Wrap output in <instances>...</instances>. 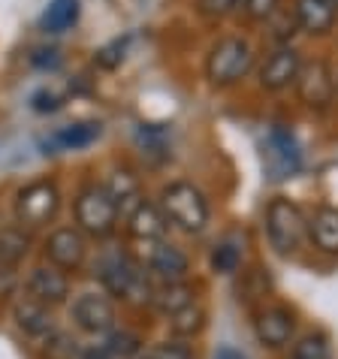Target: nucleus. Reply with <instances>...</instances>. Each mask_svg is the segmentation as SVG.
Returning a JSON list of instances; mask_svg holds the SVG:
<instances>
[{
    "mask_svg": "<svg viewBox=\"0 0 338 359\" xmlns=\"http://www.w3.org/2000/svg\"><path fill=\"white\" fill-rule=\"evenodd\" d=\"M9 284H13V269H9V266H0V290H6Z\"/></svg>",
    "mask_w": 338,
    "mask_h": 359,
    "instance_id": "obj_34",
    "label": "nucleus"
},
{
    "mask_svg": "<svg viewBox=\"0 0 338 359\" xmlns=\"http://www.w3.org/2000/svg\"><path fill=\"white\" fill-rule=\"evenodd\" d=\"M127 39H130V36H124V39H115L112 46H106L103 52H97V64H100V67H115V64H118V61H121V57H124Z\"/></svg>",
    "mask_w": 338,
    "mask_h": 359,
    "instance_id": "obj_30",
    "label": "nucleus"
},
{
    "mask_svg": "<svg viewBox=\"0 0 338 359\" xmlns=\"http://www.w3.org/2000/svg\"><path fill=\"white\" fill-rule=\"evenodd\" d=\"M103 133V127L97 121H79V124H69L61 127L58 133L48 136V142H43L46 148H52L48 154H58V151H76V148H88L91 142H97Z\"/></svg>",
    "mask_w": 338,
    "mask_h": 359,
    "instance_id": "obj_18",
    "label": "nucleus"
},
{
    "mask_svg": "<svg viewBox=\"0 0 338 359\" xmlns=\"http://www.w3.org/2000/svg\"><path fill=\"white\" fill-rule=\"evenodd\" d=\"M296 94L305 106L326 109L335 97V76L326 61L314 57V61H302L299 76H296Z\"/></svg>",
    "mask_w": 338,
    "mask_h": 359,
    "instance_id": "obj_8",
    "label": "nucleus"
},
{
    "mask_svg": "<svg viewBox=\"0 0 338 359\" xmlns=\"http://www.w3.org/2000/svg\"><path fill=\"white\" fill-rule=\"evenodd\" d=\"M293 359H330V344L323 335H305L293 347Z\"/></svg>",
    "mask_w": 338,
    "mask_h": 359,
    "instance_id": "obj_26",
    "label": "nucleus"
},
{
    "mask_svg": "<svg viewBox=\"0 0 338 359\" xmlns=\"http://www.w3.org/2000/svg\"><path fill=\"white\" fill-rule=\"evenodd\" d=\"M205 320H208L205 308L200 302H191L187 308H182V311H175L169 317V329H173L175 338H194L205 329Z\"/></svg>",
    "mask_w": 338,
    "mask_h": 359,
    "instance_id": "obj_23",
    "label": "nucleus"
},
{
    "mask_svg": "<svg viewBox=\"0 0 338 359\" xmlns=\"http://www.w3.org/2000/svg\"><path fill=\"white\" fill-rule=\"evenodd\" d=\"M302 166V151H299V142L293 139V133L287 127H272L266 133V142H263V169L272 182H284L299 172Z\"/></svg>",
    "mask_w": 338,
    "mask_h": 359,
    "instance_id": "obj_6",
    "label": "nucleus"
},
{
    "mask_svg": "<svg viewBox=\"0 0 338 359\" xmlns=\"http://www.w3.org/2000/svg\"><path fill=\"white\" fill-rule=\"evenodd\" d=\"M308 233H311V242L323 254H338V208H317L314 217L308 221Z\"/></svg>",
    "mask_w": 338,
    "mask_h": 359,
    "instance_id": "obj_19",
    "label": "nucleus"
},
{
    "mask_svg": "<svg viewBox=\"0 0 338 359\" xmlns=\"http://www.w3.org/2000/svg\"><path fill=\"white\" fill-rule=\"evenodd\" d=\"M58 61H61V52H58V48H39L34 55L36 67H58Z\"/></svg>",
    "mask_w": 338,
    "mask_h": 359,
    "instance_id": "obj_32",
    "label": "nucleus"
},
{
    "mask_svg": "<svg viewBox=\"0 0 338 359\" xmlns=\"http://www.w3.org/2000/svg\"><path fill=\"white\" fill-rule=\"evenodd\" d=\"M31 103L36 112H55V109H61V97L52 94V91H39L31 97Z\"/></svg>",
    "mask_w": 338,
    "mask_h": 359,
    "instance_id": "obj_31",
    "label": "nucleus"
},
{
    "mask_svg": "<svg viewBox=\"0 0 338 359\" xmlns=\"http://www.w3.org/2000/svg\"><path fill=\"white\" fill-rule=\"evenodd\" d=\"M103 187H106V194L112 196V203L118 205V215L121 217H127L142 203V184H139V178L130 169H112Z\"/></svg>",
    "mask_w": 338,
    "mask_h": 359,
    "instance_id": "obj_17",
    "label": "nucleus"
},
{
    "mask_svg": "<svg viewBox=\"0 0 338 359\" xmlns=\"http://www.w3.org/2000/svg\"><path fill=\"white\" fill-rule=\"evenodd\" d=\"M133 359H151V353H136Z\"/></svg>",
    "mask_w": 338,
    "mask_h": 359,
    "instance_id": "obj_35",
    "label": "nucleus"
},
{
    "mask_svg": "<svg viewBox=\"0 0 338 359\" xmlns=\"http://www.w3.org/2000/svg\"><path fill=\"white\" fill-rule=\"evenodd\" d=\"M254 67V48L242 36H224L212 46L205 57V79L217 88L236 85Z\"/></svg>",
    "mask_w": 338,
    "mask_h": 359,
    "instance_id": "obj_3",
    "label": "nucleus"
},
{
    "mask_svg": "<svg viewBox=\"0 0 338 359\" xmlns=\"http://www.w3.org/2000/svg\"><path fill=\"white\" fill-rule=\"evenodd\" d=\"M191 302H196L191 284H184V281H161V284H154L151 305H154L161 314L173 317L175 311H182V308H187Z\"/></svg>",
    "mask_w": 338,
    "mask_h": 359,
    "instance_id": "obj_20",
    "label": "nucleus"
},
{
    "mask_svg": "<svg viewBox=\"0 0 338 359\" xmlns=\"http://www.w3.org/2000/svg\"><path fill=\"white\" fill-rule=\"evenodd\" d=\"M13 320H15V326L22 329L25 335H31V338H46V335L55 332V320H52V311H48V305L36 302L34 296L15 299Z\"/></svg>",
    "mask_w": 338,
    "mask_h": 359,
    "instance_id": "obj_15",
    "label": "nucleus"
},
{
    "mask_svg": "<svg viewBox=\"0 0 338 359\" xmlns=\"http://www.w3.org/2000/svg\"><path fill=\"white\" fill-rule=\"evenodd\" d=\"M196 6H200V13L205 18H227L238 13L245 6V0H196Z\"/></svg>",
    "mask_w": 338,
    "mask_h": 359,
    "instance_id": "obj_27",
    "label": "nucleus"
},
{
    "mask_svg": "<svg viewBox=\"0 0 338 359\" xmlns=\"http://www.w3.org/2000/svg\"><path fill=\"white\" fill-rule=\"evenodd\" d=\"M148 353H151V359H196L191 347L182 344V341H161Z\"/></svg>",
    "mask_w": 338,
    "mask_h": 359,
    "instance_id": "obj_28",
    "label": "nucleus"
},
{
    "mask_svg": "<svg viewBox=\"0 0 338 359\" xmlns=\"http://www.w3.org/2000/svg\"><path fill=\"white\" fill-rule=\"evenodd\" d=\"M278 4L281 0H245V13L251 22H266V18H272L278 13Z\"/></svg>",
    "mask_w": 338,
    "mask_h": 359,
    "instance_id": "obj_29",
    "label": "nucleus"
},
{
    "mask_svg": "<svg viewBox=\"0 0 338 359\" xmlns=\"http://www.w3.org/2000/svg\"><path fill=\"white\" fill-rule=\"evenodd\" d=\"M79 18V0H52L43 13V31L48 34H64L73 27Z\"/></svg>",
    "mask_w": 338,
    "mask_h": 359,
    "instance_id": "obj_24",
    "label": "nucleus"
},
{
    "mask_svg": "<svg viewBox=\"0 0 338 359\" xmlns=\"http://www.w3.org/2000/svg\"><path fill=\"white\" fill-rule=\"evenodd\" d=\"M118 221H121L118 205L112 203V196L106 194L103 184H88L76 196V224L85 236H94V238L112 236Z\"/></svg>",
    "mask_w": 338,
    "mask_h": 359,
    "instance_id": "obj_4",
    "label": "nucleus"
},
{
    "mask_svg": "<svg viewBox=\"0 0 338 359\" xmlns=\"http://www.w3.org/2000/svg\"><path fill=\"white\" fill-rule=\"evenodd\" d=\"M305 233H308V221L293 199L275 196L266 205V236H269V245L275 254H281V257L296 254Z\"/></svg>",
    "mask_w": 338,
    "mask_h": 359,
    "instance_id": "obj_2",
    "label": "nucleus"
},
{
    "mask_svg": "<svg viewBox=\"0 0 338 359\" xmlns=\"http://www.w3.org/2000/svg\"><path fill=\"white\" fill-rule=\"evenodd\" d=\"M335 91H338V79H335Z\"/></svg>",
    "mask_w": 338,
    "mask_h": 359,
    "instance_id": "obj_37",
    "label": "nucleus"
},
{
    "mask_svg": "<svg viewBox=\"0 0 338 359\" xmlns=\"http://www.w3.org/2000/svg\"><path fill=\"white\" fill-rule=\"evenodd\" d=\"M299 67H302V57L293 46H278L260 67V85L266 91H284V88L296 85Z\"/></svg>",
    "mask_w": 338,
    "mask_h": 359,
    "instance_id": "obj_11",
    "label": "nucleus"
},
{
    "mask_svg": "<svg viewBox=\"0 0 338 359\" xmlns=\"http://www.w3.org/2000/svg\"><path fill=\"white\" fill-rule=\"evenodd\" d=\"M142 260L148 275H154L157 281H184L187 278V254L182 248H175L173 242H151V245H142Z\"/></svg>",
    "mask_w": 338,
    "mask_h": 359,
    "instance_id": "obj_10",
    "label": "nucleus"
},
{
    "mask_svg": "<svg viewBox=\"0 0 338 359\" xmlns=\"http://www.w3.org/2000/svg\"><path fill=\"white\" fill-rule=\"evenodd\" d=\"M238 263H242V254H238V248L230 245V242H224V245H217L215 251H212V269L215 272H224V275H233Z\"/></svg>",
    "mask_w": 338,
    "mask_h": 359,
    "instance_id": "obj_25",
    "label": "nucleus"
},
{
    "mask_svg": "<svg viewBox=\"0 0 338 359\" xmlns=\"http://www.w3.org/2000/svg\"><path fill=\"white\" fill-rule=\"evenodd\" d=\"M161 212L166 215L169 224H175L184 233H203L212 217L208 199L196 184L191 182H173L161 191Z\"/></svg>",
    "mask_w": 338,
    "mask_h": 359,
    "instance_id": "obj_1",
    "label": "nucleus"
},
{
    "mask_svg": "<svg viewBox=\"0 0 338 359\" xmlns=\"http://www.w3.org/2000/svg\"><path fill=\"white\" fill-rule=\"evenodd\" d=\"M27 296H34L36 302H43L48 308L67 302V296H69L67 272H61V269L52 263L31 269V275H27Z\"/></svg>",
    "mask_w": 338,
    "mask_h": 359,
    "instance_id": "obj_12",
    "label": "nucleus"
},
{
    "mask_svg": "<svg viewBox=\"0 0 338 359\" xmlns=\"http://www.w3.org/2000/svg\"><path fill=\"white\" fill-rule=\"evenodd\" d=\"M43 251H46V260L52 266H58L61 272H73V269H79L85 263V254H88L85 233L76 226H61L46 238Z\"/></svg>",
    "mask_w": 338,
    "mask_h": 359,
    "instance_id": "obj_9",
    "label": "nucleus"
},
{
    "mask_svg": "<svg viewBox=\"0 0 338 359\" xmlns=\"http://www.w3.org/2000/svg\"><path fill=\"white\" fill-rule=\"evenodd\" d=\"M326 4H332V6H335V9H338V0H326Z\"/></svg>",
    "mask_w": 338,
    "mask_h": 359,
    "instance_id": "obj_36",
    "label": "nucleus"
},
{
    "mask_svg": "<svg viewBox=\"0 0 338 359\" xmlns=\"http://www.w3.org/2000/svg\"><path fill=\"white\" fill-rule=\"evenodd\" d=\"M61 208V194L55 182L39 178L15 194V221L22 226H43L58 215Z\"/></svg>",
    "mask_w": 338,
    "mask_h": 359,
    "instance_id": "obj_5",
    "label": "nucleus"
},
{
    "mask_svg": "<svg viewBox=\"0 0 338 359\" xmlns=\"http://www.w3.org/2000/svg\"><path fill=\"white\" fill-rule=\"evenodd\" d=\"M124 221H127V233H130L136 242H142V245L163 242V238H166V226H169L166 215L157 205L145 203V199L124 217Z\"/></svg>",
    "mask_w": 338,
    "mask_h": 359,
    "instance_id": "obj_13",
    "label": "nucleus"
},
{
    "mask_svg": "<svg viewBox=\"0 0 338 359\" xmlns=\"http://www.w3.org/2000/svg\"><path fill=\"white\" fill-rule=\"evenodd\" d=\"M139 353V338L133 332H109L100 344L85 351L82 359H133Z\"/></svg>",
    "mask_w": 338,
    "mask_h": 359,
    "instance_id": "obj_21",
    "label": "nucleus"
},
{
    "mask_svg": "<svg viewBox=\"0 0 338 359\" xmlns=\"http://www.w3.org/2000/svg\"><path fill=\"white\" fill-rule=\"evenodd\" d=\"M254 332L260 338V344L266 347H284L293 335V314L284 305H269L257 314Z\"/></svg>",
    "mask_w": 338,
    "mask_h": 359,
    "instance_id": "obj_14",
    "label": "nucleus"
},
{
    "mask_svg": "<svg viewBox=\"0 0 338 359\" xmlns=\"http://www.w3.org/2000/svg\"><path fill=\"white\" fill-rule=\"evenodd\" d=\"M293 18H296V25H299V31L311 34V36H323L332 31L338 9L332 4H326V0H296Z\"/></svg>",
    "mask_w": 338,
    "mask_h": 359,
    "instance_id": "obj_16",
    "label": "nucleus"
},
{
    "mask_svg": "<svg viewBox=\"0 0 338 359\" xmlns=\"http://www.w3.org/2000/svg\"><path fill=\"white\" fill-rule=\"evenodd\" d=\"M27 248H31V236L25 226H0V266L15 269L25 260Z\"/></svg>",
    "mask_w": 338,
    "mask_h": 359,
    "instance_id": "obj_22",
    "label": "nucleus"
},
{
    "mask_svg": "<svg viewBox=\"0 0 338 359\" xmlns=\"http://www.w3.org/2000/svg\"><path fill=\"white\" fill-rule=\"evenodd\" d=\"M69 320L88 335H109L115 329V305L109 293H79L69 305Z\"/></svg>",
    "mask_w": 338,
    "mask_h": 359,
    "instance_id": "obj_7",
    "label": "nucleus"
},
{
    "mask_svg": "<svg viewBox=\"0 0 338 359\" xmlns=\"http://www.w3.org/2000/svg\"><path fill=\"white\" fill-rule=\"evenodd\" d=\"M215 359H245L242 353L236 351V347H221V351L215 353Z\"/></svg>",
    "mask_w": 338,
    "mask_h": 359,
    "instance_id": "obj_33",
    "label": "nucleus"
}]
</instances>
